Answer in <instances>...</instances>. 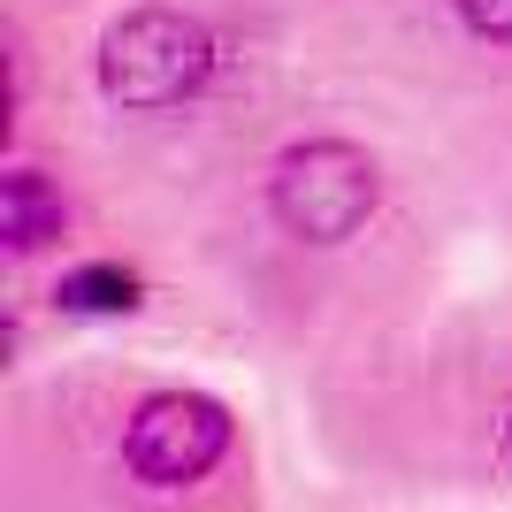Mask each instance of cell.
Wrapping results in <instances>:
<instances>
[{"instance_id":"6da1fadb","label":"cell","mask_w":512,"mask_h":512,"mask_svg":"<svg viewBox=\"0 0 512 512\" xmlns=\"http://www.w3.org/2000/svg\"><path fill=\"white\" fill-rule=\"evenodd\" d=\"M214 77V39L207 23L184 8H130L123 23H107L100 39V92L130 115H161L184 107Z\"/></svg>"},{"instance_id":"7a4b0ae2","label":"cell","mask_w":512,"mask_h":512,"mask_svg":"<svg viewBox=\"0 0 512 512\" xmlns=\"http://www.w3.org/2000/svg\"><path fill=\"white\" fill-rule=\"evenodd\" d=\"M383 199V169L375 153L352 146V138H314V146H291L268 176V207L291 237L306 245H344Z\"/></svg>"},{"instance_id":"3957f363","label":"cell","mask_w":512,"mask_h":512,"mask_svg":"<svg viewBox=\"0 0 512 512\" xmlns=\"http://www.w3.org/2000/svg\"><path fill=\"white\" fill-rule=\"evenodd\" d=\"M230 451V413L199 398V390H161L130 413V436H123V459L146 490H192L199 474Z\"/></svg>"},{"instance_id":"277c9868","label":"cell","mask_w":512,"mask_h":512,"mask_svg":"<svg viewBox=\"0 0 512 512\" xmlns=\"http://www.w3.org/2000/svg\"><path fill=\"white\" fill-rule=\"evenodd\" d=\"M62 230H69V207L39 169L0 176V237H8V253H39V245H54Z\"/></svg>"},{"instance_id":"5b68a950","label":"cell","mask_w":512,"mask_h":512,"mask_svg":"<svg viewBox=\"0 0 512 512\" xmlns=\"http://www.w3.org/2000/svg\"><path fill=\"white\" fill-rule=\"evenodd\" d=\"M138 291L146 283L130 276V268H115V260H85V268H69L62 276V314H130L138 306Z\"/></svg>"},{"instance_id":"8992f818","label":"cell","mask_w":512,"mask_h":512,"mask_svg":"<svg viewBox=\"0 0 512 512\" xmlns=\"http://www.w3.org/2000/svg\"><path fill=\"white\" fill-rule=\"evenodd\" d=\"M451 8H459V23H467L474 39L512 46V0H451Z\"/></svg>"},{"instance_id":"52a82bcc","label":"cell","mask_w":512,"mask_h":512,"mask_svg":"<svg viewBox=\"0 0 512 512\" xmlns=\"http://www.w3.org/2000/svg\"><path fill=\"white\" fill-rule=\"evenodd\" d=\"M505 436H512V428H505Z\"/></svg>"}]
</instances>
